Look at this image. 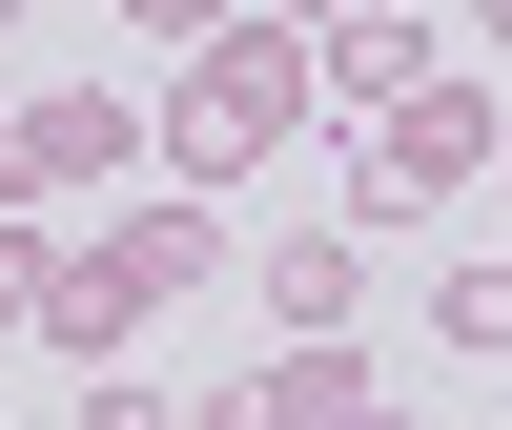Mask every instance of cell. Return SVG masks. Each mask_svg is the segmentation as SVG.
Masks as SVG:
<instances>
[{"label":"cell","instance_id":"9","mask_svg":"<svg viewBox=\"0 0 512 430\" xmlns=\"http://www.w3.org/2000/svg\"><path fill=\"white\" fill-rule=\"evenodd\" d=\"M82 430H185V390H144V369H82Z\"/></svg>","mask_w":512,"mask_h":430},{"label":"cell","instance_id":"11","mask_svg":"<svg viewBox=\"0 0 512 430\" xmlns=\"http://www.w3.org/2000/svg\"><path fill=\"white\" fill-rule=\"evenodd\" d=\"M246 21H349V0H246Z\"/></svg>","mask_w":512,"mask_h":430},{"label":"cell","instance_id":"10","mask_svg":"<svg viewBox=\"0 0 512 430\" xmlns=\"http://www.w3.org/2000/svg\"><path fill=\"white\" fill-rule=\"evenodd\" d=\"M41 267H62V246H41V226H21V205H0V328H21V308H41Z\"/></svg>","mask_w":512,"mask_h":430},{"label":"cell","instance_id":"2","mask_svg":"<svg viewBox=\"0 0 512 430\" xmlns=\"http://www.w3.org/2000/svg\"><path fill=\"white\" fill-rule=\"evenodd\" d=\"M287 123H328L308 21H226V41H185V62H164V185H185V205H205V185H246Z\"/></svg>","mask_w":512,"mask_h":430},{"label":"cell","instance_id":"5","mask_svg":"<svg viewBox=\"0 0 512 430\" xmlns=\"http://www.w3.org/2000/svg\"><path fill=\"white\" fill-rule=\"evenodd\" d=\"M431 62H451V41H431V21H390V0H349V21H308V82H328V103H410Z\"/></svg>","mask_w":512,"mask_h":430},{"label":"cell","instance_id":"15","mask_svg":"<svg viewBox=\"0 0 512 430\" xmlns=\"http://www.w3.org/2000/svg\"><path fill=\"white\" fill-rule=\"evenodd\" d=\"M349 430H390V410H349Z\"/></svg>","mask_w":512,"mask_h":430},{"label":"cell","instance_id":"8","mask_svg":"<svg viewBox=\"0 0 512 430\" xmlns=\"http://www.w3.org/2000/svg\"><path fill=\"white\" fill-rule=\"evenodd\" d=\"M103 21H123V41H164V62H185V41H226L246 0H103Z\"/></svg>","mask_w":512,"mask_h":430},{"label":"cell","instance_id":"3","mask_svg":"<svg viewBox=\"0 0 512 430\" xmlns=\"http://www.w3.org/2000/svg\"><path fill=\"white\" fill-rule=\"evenodd\" d=\"M492 144H512V103H492L472 62H431V82H410L390 123H369V164H349V205H369V226H390V205H451V185H492Z\"/></svg>","mask_w":512,"mask_h":430},{"label":"cell","instance_id":"4","mask_svg":"<svg viewBox=\"0 0 512 430\" xmlns=\"http://www.w3.org/2000/svg\"><path fill=\"white\" fill-rule=\"evenodd\" d=\"M246 287H267V349H328V328L369 308V226H308V246H267Z\"/></svg>","mask_w":512,"mask_h":430},{"label":"cell","instance_id":"14","mask_svg":"<svg viewBox=\"0 0 512 430\" xmlns=\"http://www.w3.org/2000/svg\"><path fill=\"white\" fill-rule=\"evenodd\" d=\"M492 185H512V144H492Z\"/></svg>","mask_w":512,"mask_h":430},{"label":"cell","instance_id":"1","mask_svg":"<svg viewBox=\"0 0 512 430\" xmlns=\"http://www.w3.org/2000/svg\"><path fill=\"white\" fill-rule=\"evenodd\" d=\"M205 267H226V226H205V205L164 185V205H123L103 246H62L21 328H41V349H62V369H123V349H144V328H164V308H185V287H205Z\"/></svg>","mask_w":512,"mask_h":430},{"label":"cell","instance_id":"12","mask_svg":"<svg viewBox=\"0 0 512 430\" xmlns=\"http://www.w3.org/2000/svg\"><path fill=\"white\" fill-rule=\"evenodd\" d=\"M21 185H41V164H21V123H0V205H21Z\"/></svg>","mask_w":512,"mask_h":430},{"label":"cell","instance_id":"16","mask_svg":"<svg viewBox=\"0 0 512 430\" xmlns=\"http://www.w3.org/2000/svg\"><path fill=\"white\" fill-rule=\"evenodd\" d=\"M0 21H21V0H0Z\"/></svg>","mask_w":512,"mask_h":430},{"label":"cell","instance_id":"6","mask_svg":"<svg viewBox=\"0 0 512 430\" xmlns=\"http://www.w3.org/2000/svg\"><path fill=\"white\" fill-rule=\"evenodd\" d=\"M21 164L41 185H123V103H21Z\"/></svg>","mask_w":512,"mask_h":430},{"label":"cell","instance_id":"13","mask_svg":"<svg viewBox=\"0 0 512 430\" xmlns=\"http://www.w3.org/2000/svg\"><path fill=\"white\" fill-rule=\"evenodd\" d=\"M472 41H512V0H472Z\"/></svg>","mask_w":512,"mask_h":430},{"label":"cell","instance_id":"7","mask_svg":"<svg viewBox=\"0 0 512 430\" xmlns=\"http://www.w3.org/2000/svg\"><path fill=\"white\" fill-rule=\"evenodd\" d=\"M431 328L451 349H512V267H431Z\"/></svg>","mask_w":512,"mask_h":430}]
</instances>
